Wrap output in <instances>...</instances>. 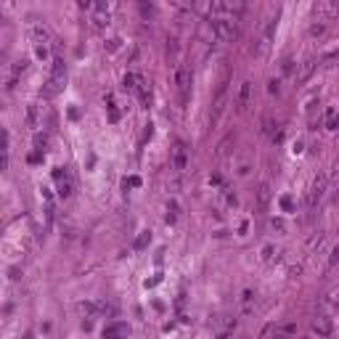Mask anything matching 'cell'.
Segmentation results:
<instances>
[{"label": "cell", "mask_w": 339, "mask_h": 339, "mask_svg": "<svg viewBox=\"0 0 339 339\" xmlns=\"http://www.w3.org/2000/svg\"><path fill=\"white\" fill-rule=\"evenodd\" d=\"M212 24V32L218 40H233L238 35V21L236 16H218V19H210Z\"/></svg>", "instance_id": "cell-1"}, {"label": "cell", "mask_w": 339, "mask_h": 339, "mask_svg": "<svg viewBox=\"0 0 339 339\" xmlns=\"http://www.w3.org/2000/svg\"><path fill=\"white\" fill-rule=\"evenodd\" d=\"M276 24H279V13L265 21L263 32H260V37L254 40V48H252L254 56H265V53H268V48H271V40H273V32H276Z\"/></svg>", "instance_id": "cell-2"}, {"label": "cell", "mask_w": 339, "mask_h": 339, "mask_svg": "<svg viewBox=\"0 0 339 339\" xmlns=\"http://www.w3.org/2000/svg\"><path fill=\"white\" fill-rule=\"evenodd\" d=\"M326 191H329V178L326 175H315L313 183H310V191H307V207L310 210H315L321 202H323V196H326Z\"/></svg>", "instance_id": "cell-3"}, {"label": "cell", "mask_w": 339, "mask_h": 339, "mask_svg": "<svg viewBox=\"0 0 339 339\" xmlns=\"http://www.w3.org/2000/svg\"><path fill=\"white\" fill-rule=\"evenodd\" d=\"M339 16V0H321L313 5V19H323V21H334Z\"/></svg>", "instance_id": "cell-4"}, {"label": "cell", "mask_w": 339, "mask_h": 339, "mask_svg": "<svg viewBox=\"0 0 339 339\" xmlns=\"http://www.w3.org/2000/svg\"><path fill=\"white\" fill-rule=\"evenodd\" d=\"M318 64H321V61L315 58V56H310V58H305L302 64L297 66V72H294V82H297V85H302V82H307V80H310V77H313V72H315V66H318Z\"/></svg>", "instance_id": "cell-5"}, {"label": "cell", "mask_w": 339, "mask_h": 339, "mask_svg": "<svg viewBox=\"0 0 339 339\" xmlns=\"http://www.w3.org/2000/svg\"><path fill=\"white\" fill-rule=\"evenodd\" d=\"M175 82H178L180 90V101H188V90H191V69L188 66H178V74H175Z\"/></svg>", "instance_id": "cell-6"}, {"label": "cell", "mask_w": 339, "mask_h": 339, "mask_svg": "<svg viewBox=\"0 0 339 339\" xmlns=\"http://www.w3.org/2000/svg\"><path fill=\"white\" fill-rule=\"evenodd\" d=\"M130 326L127 323H112V326L104 329V339H127Z\"/></svg>", "instance_id": "cell-7"}, {"label": "cell", "mask_w": 339, "mask_h": 339, "mask_svg": "<svg viewBox=\"0 0 339 339\" xmlns=\"http://www.w3.org/2000/svg\"><path fill=\"white\" fill-rule=\"evenodd\" d=\"M313 331H315L318 337H331V331H334V326H331V318H326V315L313 318Z\"/></svg>", "instance_id": "cell-8"}, {"label": "cell", "mask_w": 339, "mask_h": 339, "mask_svg": "<svg viewBox=\"0 0 339 339\" xmlns=\"http://www.w3.org/2000/svg\"><path fill=\"white\" fill-rule=\"evenodd\" d=\"M109 24V5L106 3H98L96 5V13H93V29H101Z\"/></svg>", "instance_id": "cell-9"}, {"label": "cell", "mask_w": 339, "mask_h": 339, "mask_svg": "<svg viewBox=\"0 0 339 339\" xmlns=\"http://www.w3.org/2000/svg\"><path fill=\"white\" fill-rule=\"evenodd\" d=\"M249 96H252V82H241V88H238V112H244L246 106H249Z\"/></svg>", "instance_id": "cell-10"}, {"label": "cell", "mask_w": 339, "mask_h": 339, "mask_svg": "<svg viewBox=\"0 0 339 339\" xmlns=\"http://www.w3.org/2000/svg\"><path fill=\"white\" fill-rule=\"evenodd\" d=\"M32 37H35V43H48L51 40V29L37 21V24H32Z\"/></svg>", "instance_id": "cell-11"}, {"label": "cell", "mask_w": 339, "mask_h": 339, "mask_svg": "<svg viewBox=\"0 0 339 339\" xmlns=\"http://www.w3.org/2000/svg\"><path fill=\"white\" fill-rule=\"evenodd\" d=\"M37 125H40V106H29V109H27V127L29 130H35Z\"/></svg>", "instance_id": "cell-12"}, {"label": "cell", "mask_w": 339, "mask_h": 339, "mask_svg": "<svg viewBox=\"0 0 339 339\" xmlns=\"http://www.w3.org/2000/svg\"><path fill=\"white\" fill-rule=\"evenodd\" d=\"M331 21H323V19H313V24H310V37H321L323 32L329 29Z\"/></svg>", "instance_id": "cell-13"}, {"label": "cell", "mask_w": 339, "mask_h": 339, "mask_svg": "<svg viewBox=\"0 0 339 339\" xmlns=\"http://www.w3.org/2000/svg\"><path fill=\"white\" fill-rule=\"evenodd\" d=\"M268 202H271V188H268V186H260V191H257V204H260V210H268Z\"/></svg>", "instance_id": "cell-14"}, {"label": "cell", "mask_w": 339, "mask_h": 339, "mask_svg": "<svg viewBox=\"0 0 339 339\" xmlns=\"http://www.w3.org/2000/svg\"><path fill=\"white\" fill-rule=\"evenodd\" d=\"M80 307H82V310L88 313V315H98V313L106 310V305H101V302H82Z\"/></svg>", "instance_id": "cell-15"}, {"label": "cell", "mask_w": 339, "mask_h": 339, "mask_svg": "<svg viewBox=\"0 0 339 339\" xmlns=\"http://www.w3.org/2000/svg\"><path fill=\"white\" fill-rule=\"evenodd\" d=\"M326 127H329V130L339 127V114H337V109H329V112H326Z\"/></svg>", "instance_id": "cell-16"}, {"label": "cell", "mask_w": 339, "mask_h": 339, "mask_svg": "<svg viewBox=\"0 0 339 339\" xmlns=\"http://www.w3.org/2000/svg\"><path fill=\"white\" fill-rule=\"evenodd\" d=\"M186 167V151H183V146H178V151H175V170H183Z\"/></svg>", "instance_id": "cell-17"}, {"label": "cell", "mask_w": 339, "mask_h": 339, "mask_svg": "<svg viewBox=\"0 0 339 339\" xmlns=\"http://www.w3.org/2000/svg\"><path fill=\"white\" fill-rule=\"evenodd\" d=\"M149 241H151V233H149V230H143V233L135 238V249H143V246L149 244Z\"/></svg>", "instance_id": "cell-18"}, {"label": "cell", "mask_w": 339, "mask_h": 339, "mask_svg": "<svg viewBox=\"0 0 339 339\" xmlns=\"http://www.w3.org/2000/svg\"><path fill=\"white\" fill-rule=\"evenodd\" d=\"M331 61H339V51H329L326 56L321 58V64H326V66H331Z\"/></svg>", "instance_id": "cell-19"}, {"label": "cell", "mask_w": 339, "mask_h": 339, "mask_svg": "<svg viewBox=\"0 0 339 339\" xmlns=\"http://www.w3.org/2000/svg\"><path fill=\"white\" fill-rule=\"evenodd\" d=\"M58 194L66 199L69 194H72V183H69V180H61V186H58Z\"/></svg>", "instance_id": "cell-20"}, {"label": "cell", "mask_w": 339, "mask_h": 339, "mask_svg": "<svg viewBox=\"0 0 339 339\" xmlns=\"http://www.w3.org/2000/svg\"><path fill=\"white\" fill-rule=\"evenodd\" d=\"M45 146H48V138H45V135H40V133H37V135H35V149H37V151H43V149H45Z\"/></svg>", "instance_id": "cell-21"}, {"label": "cell", "mask_w": 339, "mask_h": 339, "mask_svg": "<svg viewBox=\"0 0 339 339\" xmlns=\"http://www.w3.org/2000/svg\"><path fill=\"white\" fill-rule=\"evenodd\" d=\"M329 265L334 268V265H339V244L334 246V252H331V260H329Z\"/></svg>", "instance_id": "cell-22"}, {"label": "cell", "mask_w": 339, "mask_h": 339, "mask_svg": "<svg viewBox=\"0 0 339 339\" xmlns=\"http://www.w3.org/2000/svg\"><path fill=\"white\" fill-rule=\"evenodd\" d=\"M281 204H283V210H291V207H294V202H291L289 196H283V199H281Z\"/></svg>", "instance_id": "cell-23"}]
</instances>
